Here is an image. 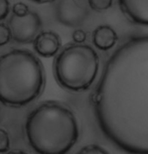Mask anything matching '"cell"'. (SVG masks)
<instances>
[{"mask_svg":"<svg viewBox=\"0 0 148 154\" xmlns=\"http://www.w3.org/2000/svg\"><path fill=\"white\" fill-rule=\"evenodd\" d=\"M89 15V10L80 0H60L56 6L57 21L69 27L83 24Z\"/></svg>","mask_w":148,"mask_h":154,"instance_id":"6","label":"cell"},{"mask_svg":"<svg viewBox=\"0 0 148 154\" xmlns=\"http://www.w3.org/2000/svg\"><path fill=\"white\" fill-rule=\"evenodd\" d=\"M87 33L83 29H76L72 32V40L76 43H83L86 42Z\"/></svg>","mask_w":148,"mask_h":154,"instance_id":"16","label":"cell"},{"mask_svg":"<svg viewBox=\"0 0 148 154\" xmlns=\"http://www.w3.org/2000/svg\"><path fill=\"white\" fill-rule=\"evenodd\" d=\"M81 154H106L107 150L103 149V147L99 146L96 144H91L88 146H85L80 150Z\"/></svg>","mask_w":148,"mask_h":154,"instance_id":"13","label":"cell"},{"mask_svg":"<svg viewBox=\"0 0 148 154\" xmlns=\"http://www.w3.org/2000/svg\"><path fill=\"white\" fill-rule=\"evenodd\" d=\"M118 35L110 25H100L93 32V42L101 51H109L116 45Z\"/></svg>","mask_w":148,"mask_h":154,"instance_id":"9","label":"cell"},{"mask_svg":"<svg viewBox=\"0 0 148 154\" xmlns=\"http://www.w3.org/2000/svg\"><path fill=\"white\" fill-rule=\"evenodd\" d=\"M93 102L107 138L126 152L148 154V35L131 37L116 49Z\"/></svg>","mask_w":148,"mask_h":154,"instance_id":"1","label":"cell"},{"mask_svg":"<svg viewBox=\"0 0 148 154\" xmlns=\"http://www.w3.org/2000/svg\"><path fill=\"white\" fill-rule=\"evenodd\" d=\"M10 148V138L4 129L0 128V153H5Z\"/></svg>","mask_w":148,"mask_h":154,"instance_id":"12","label":"cell"},{"mask_svg":"<svg viewBox=\"0 0 148 154\" xmlns=\"http://www.w3.org/2000/svg\"><path fill=\"white\" fill-rule=\"evenodd\" d=\"M12 152H15V153H22L21 151H17V150H16V151H12Z\"/></svg>","mask_w":148,"mask_h":154,"instance_id":"18","label":"cell"},{"mask_svg":"<svg viewBox=\"0 0 148 154\" xmlns=\"http://www.w3.org/2000/svg\"><path fill=\"white\" fill-rule=\"evenodd\" d=\"M10 39H12V37L9 26L4 23H0V46L7 45Z\"/></svg>","mask_w":148,"mask_h":154,"instance_id":"11","label":"cell"},{"mask_svg":"<svg viewBox=\"0 0 148 154\" xmlns=\"http://www.w3.org/2000/svg\"><path fill=\"white\" fill-rule=\"evenodd\" d=\"M62 42L54 31H43L34 39V51L43 57H51L56 56L60 51Z\"/></svg>","mask_w":148,"mask_h":154,"instance_id":"8","label":"cell"},{"mask_svg":"<svg viewBox=\"0 0 148 154\" xmlns=\"http://www.w3.org/2000/svg\"><path fill=\"white\" fill-rule=\"evenodd\" d=\"M11 31V37L18 43H28L35 39L42 26L39 15L32 11H28L25 15L18 16L12 14L8 21Z\"/></svg>","mask_w":148,"mask_h":154,"instance_id":"5","label":"cell"},{"mask_svg":"<svg viewBox=\"0 0 148 154\" xmlns=\"http://www.w3.org/2000/svg\"><path fill=\"white\" fill-rule=\"evenodd\" d=\"M99 57L90 45L77 43L63 49L54 60V75L63 88L72 92L88 90L97 78Z\"/></svg>","mask_w":148,"mask_h":154,"instance_id":"4","label":"cell"},{"mask_svg":"<svg viewBox=\"0 0 148 154\" xmlns=\"http://www.w3.org/2000/svg\"><path fill=\"white\" fill-rule=\"evenodd\" d=\"M122 12L132 22L148 26V0H118Z\"/></svg>","mask_w":148,"mask_h":154,"instance_id":"7","label":"cell"},{"mask_svg":"<svg viewBox=\"0 0 148 154\" xmlns=\"http://www.w3.org/2000/svg\"><path fill=\"white\" fill-rule=\"evenodd\" d=\"M33 2H36V3H46V2H51L54 0H31Z\"/></svg>","mask_w":148,"mask_h":154,"instance_id":"17","label":"cell"},{"mask_svg":"<svg viewBox=\"0 0 148 154\" xmlns=\"http://www.w3.org/2000/svg\"><path fill=\"white\" fill-rule=\"evenodd\" d=\"M28 11H29L28 10V6L25 3H23V2H17V3L14 4L13 7H12L13 14L18 15V16L25 15Z\"/></svg>","mask_w":148,"mask_h":154,"instance_id":"14","label":"cell"},{"mask_svg":"<svg viewBox=\"0 0 148 154\" xmlns=\"http://www.w3.org/2000/svg\"><path fill=\"white\" fill-rule=\"evenodd\" d=\"M45 88L40 60L26 49H13L0 57V102L23 107L33 102Z\"/></svg>","mask_w":148,"mask_h":154,"instance_id":"3","label":"cell"},{"mask_svg":"<svg viewBox=\"0 0 148 154\" xmlns=\"http://www.w3.org/2000/svg\"><path fill=\"white\" fill-rule=\"evenodd\" d=\"M10 5L8 0H0V20L5 19L9 14Z\"/></svg>","mask_w":148,"mask_h":154,"instance_id":"15","label":"cell"},{"mask_svg":"<svg viewBox=\"0 0 148 154\" xmlns=\"http://www.w3.org/2000/svg\"><path fill=\"white\" fill-rule=\"evenodd\" d=\"M25 134L35 152L65 154L77 143L79 127L68 107L57 102H46L28 115Z\"/></svg>","mask_w":148,"mask_h":154,"instance_id":"2","label":"cell"},{"mask_svg":"<svg viewBox=\"0 0 148 154\" xmlns=\"http://www.w3.org/2000/svg\"><path fill=\"white\" fill-rule=\"evenodd\" d=\"M90 7L95 11H105L113 4V0H88Z\"/></svg>","mask_w":148,"mask_h":154,"instance_id":"10","label":"cell"}]
</instances>
